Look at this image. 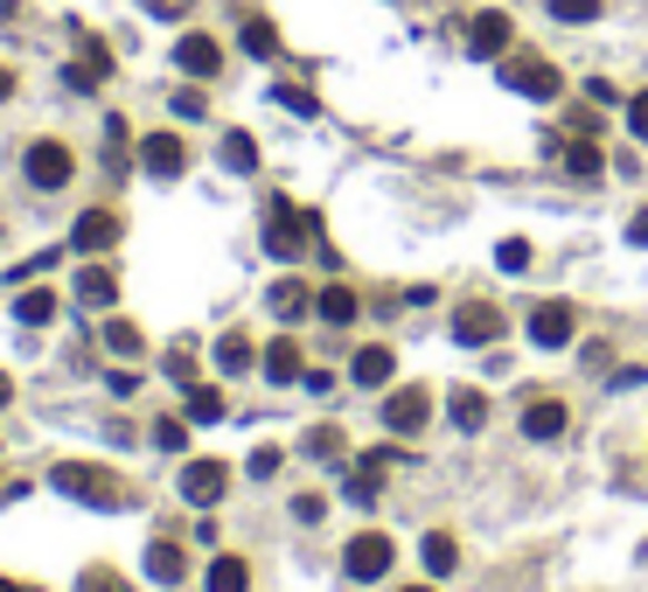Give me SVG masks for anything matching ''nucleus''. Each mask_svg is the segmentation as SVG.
Returning <instances> with one entry per match:
<instances>
[{"label":"nucleus","mask_w":648,"mask_h":592,"mask_svg":"<svg viewBox=\"0 0 648 592\" xmlns=\"http://www.w3.org/2000/svg\"><path fill=\"white\" fill-rule=\"evenodd\" d=\"M77 63H84V70L98 77V84H106V77H112V49L98 42V36H84V57H77Z\"/></svg>","instance_id":"obj_34"},{"label":"nucleus","mask_w":648,"mask_h":592,"mask_svg":"<svg viewBox=\"0 0 648 592\" xmlns=\"http://www.w3.org/2000/svg\"><path fill=\"white\" fill-rule=\"evenodd\" d=\"M628 238H635V244H648V210H641V217L628 223Z\"/></svg>","instance_id":"obj_45"},{"label":"nucleus","mask_w":648,"mask_h":592,"mask_svg":"<svg viewBox=\"0 0 648 592\" xmlns=\"http://www.w3.org/2000/svg\"><path fill=\"white\" fill-rule=\"evenodd\" d=\"M140 161H147L153 182H175V174L189 168V153H181V140H175V133H147V140H140Z\"/></svg>","instance_id":"obj_11"},{"label":"nucleus","mask_w":648,"mask_h":592,"mask_svg":"<svg viewBox=\"0 0 648 592\" xmlns=\"http://www.w3.org/2000/svg\"><path fill=\"white\" fill-rule=\"evenodd\" d=\"M49 481H57L70 502H91V509H119V502H126L119 474H112V468H91V460H63V468L49 474Z\"/></svg>","instance_id":"obj_1"},{"label":"nucleus","mask_w":648,"mask_h":592,"mask_svg":"<svg viewBox=\"0 0 648 592\" xmlns=\"http://www.w3.org/2000/svg\"><path fill=\"white\" fill-rule=\"evenodd\" d=\"M223 168L230 174H251L258 168V140L251 133H223Z\"/></svg>","instance_id":"obj_29"},{"label":"nucleus","mask_w":648,"mask_h":592,"mask_svg":"<svg viewBox=\"0 0 648 592\" xmlns=\"http://www.w3.org/2000/svg\"><path fill=\"white\" fill-rule=\"evenodd\" d=\"M315 314H321L328 328H349V321H356V293H349V287H328V293H315Z\"/></svg>","instance_id":"obj_26"},{"label":"nucleus","mask_w":648,"mask_h":592,"mask_svg":"<svg viewBox=\"0 0 648 592\" xmlns=\"http://www.w3.org/2000/svg\"><path fill=\"white\" fill-rule=\"evenodd\" d=\"M77 300H84V307H112L119 300L112 265H84V272H77Z\"/></svg>","instance_id":"obj_19"},{"label":"nucleus","mask_w":648,"mask_h":592,"mask_svg":"<svg viewBox=\"0 0 648 592\" xmlns=\"http://www.w3.org/2000/svg\"><path fill=\"white\" fill-rule=\"evenodd\" d=\"M8 398H14V383H8V377H0V404H8Z\"/></svg>","instance_id":"obj_46"},{"label":"nucleus","mask_w":648,"mask_h":592,"mask_svg":"<svg viewBox=\"0 0 648 592\" xmlns=\"http://www.w3.org/2000/svg\"><path fill=\"white\" fill-rule=\"evenodd\" d=\"M565 425H572V411H565L558 398H530L524 404V432H530V440H558Z\"/></svg>","instance_id":"obj_14"},{"label":"nucleus","mask_w":648,"mask_h":592,"mask_svg":"<svg viewBox=\"0 0 648 592\" xmlns=\"http://www.w3.org/2000/svg\"><path fill=\"white\" fill-rule=\"evenodd\" d=\"M21 174H29L36 189H63L70 174H77V153H70L63 140H36L29 153H21Z\"/></svg>","instance_id":"obj_2"},{"label":"nucleus","mask_w":648,"mask_h":592,"mask_svg":"<svg viewBox=\"0 0 648 592\" xmlns=\"http://www.w3.org/2000/svg\"><path fill=\"white\" fill-rule=\"evenodd\" d=\"M405 592H432V585H426V579H419V585H405Z\"/></svg>","instance_id":"obj_49"},{"label":"nucleus","mask_w":648,"mask_h":592,"mask_svg":"<svg viewBox=\"0 0 648 592\" xmlns=\"http://www.w3.org/2000/svg\"><path fill=\"white\" fill-rule=\"evenodd\" d=\"M14 314L29 321V328H42V321H57V293H49V287H36V293H21V300H14Z\"/></svg>","instance_id":"obj_30"},{"label":"nucleus","mask_w":648,"mask_h":592,"mask_svg":"<svg viewBox=\"0 0 648 592\" xmlns=\"http://www.w3.org/2000/svg\"><path fill=\"white\" fill-rule=\"evenodd\" d=\"M266 307H272L279 321H307V314H315V287H300V279H279V287L266 293Z\"/></svg>","instance_id":"obj_15"},{"label":"nucleus","mask_w":648,"mask_h":592,"mask_svg":"<svg viewBox=\"0 0 648 592\" xmlns=\"http://www.w3.org/2000/svg\"><path fill=\"white\" fill-rule=\"evenodd\" d=\"M251 363H258V349H251V334H245V328H230V334H223V342H217V370H230V377H245Z\"/></svg>","instance_id":"obj_21"},{"label":"nucleus","mask_w":648,"mask_h":592,"mask_svg":"<svg viewBox=\"0 0 648 592\" xmlns=\"http://www.w3.org/2000/svg\"><path fill=\"white\" fill-rule=\"evenodd\" d=\"M153 446L181 453V446H189V419H161V425H153Z\"/></svg>","instance_id":"obj_36"},{"label":"nucleus","mask_w":648,"mask_h":592,"mask_svg":"<svg viewBox=\"0 0 648 592\" xmlns=\"http://www.w3.org/2000/svg\"><path fill=\"white\" fill-rule=\"evenodd\" d=\"M258 363H266L272 383H293V377H300V349L287 342V334H279V342H266V355H258Z\"/></svg>","instance_id":"obj_23"},{"label":"nucleus","mask_w":648,"mask_h":592,"mask_svg":"<svg viewBox=\"0 0 648 592\" xmlns=\"http://www.w3.org/2000/svg\"><path fill=\"white\" fill-rule=\"evenodd\" d=\"M0 495H14V481H8V474H0Z\"/></svg>","instance_id":"obj_48"},{"label":"nucleus","mask_w":648,"mask_h":592,"mask_svg":"<svg viewBox=\"0 0 648 592\" xmlns=\"http://www.w3.org/2000/svg\"><path fill=\"white\" fill-rule=\"evenodd\" d=\"M544 8H551L558 21H600V8H607V0H544Z\"/></svg>","instance_id":"obj_32"},{"label":"nucleus","mask_w":648,"mask_h":592,"mask_svg":"<svg viewBox=\"0 0 648 592\" xmlns=\"http://www.w3.org/2000/svg\"><path fill=\"white\" fill-rule=\"evenodd\" d=\"M189 8H196V0H147L153 21H189Z\"/></svg>","instance_id":"obj_37"},{"label":"nucleus","mask_w":648,"mask_h":592,"mask_svg":"<svg viewBox=\"0 0 648 592\" xmlns=\"http://www.w3.org/2000/svg\"><path fill=\"white\" fill-rule=\"evenodd\" d=\"M175 63L189 70V77H217L223 70V42L217 36H181L175 42Z\"/></svg>","instance_id":"obj_13"},{"label":"nucleus","mask_w":648,"mask_h":592,"mask_svg":"<svg viewBox=\"0 0 648 592\" xmlns=\"http://www.w3.org/2000/svg\"><path fill=\"white\" fill-rule=\"evenodd\" d=\"M307 460H342L349 453V440H342V425H315V432H307Z\"/></svg>","instance_id":"obj_28"},{"label":"nucleus","mask_w":648,"mask_h":592,"mask_svg":"<svg viewBox=\"0 0 648 592\" xmlns=\"http://www.w3.org/2000/svg\"><path fill=\"white\" fill-rule=\"evenodd\" d=\"M238 42H245V57H258V63H272L279 57V29H272V21H245V29H238Z\"/></svg>","instance_id":"obj_24"},{"label":"nucleus","mask_w":648,"mask_h":592,"mask_svg":"<svg viewBox=\"0 0 648 592\" xmlns=\"http://www.w3.org/2000/svg\"><path fill=\"white\" fill-rule=\"evenodd\" d=\"M391 370H398L391 342H370V349L349 355V383H362V391H383V383H391Z\"/></svg>","instance_id":"obj_10"},{"label":"nucleus","mask_w":648,"mask_h":592,"mask_svg":"<svg viewBox=\"0 0 648 592\" xmlns=\"http://www.w3.org/2000/svg\"><path fill=\"white\" fill-rule=\"evenodd\" d=\"M530 342L537 349H565V342H572V307H565V300H537L530 307Z\"/></svg>","instance_id":"obj_7"},{"label":"nucleus","mask_w":648,"mask_h":592,"mask_svg":"<svg viewBox=\"0 0 648 592\" xmlns=\"http://www.w3.org/2000/svg\"><path fill=\"white\" fill-rule=\"evenodd\" d=\"M419 558H426V572H432V579H447V572H453V564H460V544H453V536H447V530H432V536H426V544H419Z\"/></svg>","instance_id":"obj_25"},{"label":"nucleus","mask_w":648,"mask_h":592,"mask_svg":"<svg viewBox=\"0 0 648 592\" xmlns=\"http://www.w3.org/2000/svg\"><path fill=\"white\" fill-rule=\"evenodd\" d=\"M447 419H453L460 432H481V425H488V398H481V391H453V398H447Z\"/></svg>","instance_id":"obj_22"},{"label":"nucleus","mask_w":648,"mask_h":592,"mask_svg":"<svg viewBox=\"0 0 648 592\" xmlns=\"http://www.w3.org/2000/svg\"><path fill=\"white\" fill-rule=\"evenodd\" d=\"M391 558H398V551H391V536H383V530H362V536H349L342 572L370 585V579H383V572H391Z\"/></svg>","instance_id":"obj_3"},{"label":"nucleus","mask_w":648,"mask_h":592,"mask_svg":"<svg viewBox=\"0 0 648 592\" xmlns=\"http://www.w3.org/2000/svg\"><path fill=\"white\" fill-rule=\"evenodd\" d=\"M0 592H29V585H14V579H0Z\"/></svg>","instance_id":"obj_47"},{"label":"nucleus","mask_w":648,"mask_h":592,"mask_svg":"<svg viewBox=\"0 0 648 592\" xmlns=\"http://www.w3.org/2000/svg\"><path fill=\"white\" fill-rule=\"evenodd\" d=\"M112 244H119V217L112 210H84V217H77L70 251H91V259H98V251H112Z\"/></svg>","instance_id":"obj_12"},{"label":"nucleus","mask_w":648,"mask_h":592,"mask_svg":"<svg viewBox=\"0 0 648 592\" xmlns=\"http://www.w3.org/2000/svg\"><path fill=\"white\" fill-rule=\"evenodd\" d=\"M579 355H586V370H607V363H614V349H607V342H586Z\"/></svg>","instance_id":"obj_43"},{"label":"nucleus","mask_w":648,"mask_h":592,"mask_svg":"<svg viewBox=\"0 0 648 592\" xmlns=\"http://www.w3.org/2000/svg\"><path fill=\"white\" fill-rule=\"evenodd\" d=\"M147 579H153V585H181V579H189V558H181V544H168V536H161V544H147Z\"/></svg>","instance_id":"obj_16"},{"label":"nucleus","mask_w":648,"mask_h":592,"mask_svg":"<svg viewBox=\"0 0 648 592\" xmlns=\"http://www.w3.org/2000/svg\"><path fill=\"white\" fill-rule=\"evenodd\" d=\"M202 112H210V98H202V91H175V119H202Z\"/></svg>","instance_id":"obj_39"},{"label":"nucleus","mask_w":648,"mask_h":592,"mask_svg":"<svg viewBox=\"0 0 648 592\" xmlns=\"http://www.w3.org/2000/svg\"><path fill=\"white\" fill-rule=\"evenodd\" d=\"M84 592H119V572H106V564H91V572H84Z\"/></svg>","instance_id":"obj_40"},{"label":"nucleus","mask_w":648,"mask_h":592,"mask_svg":"<svg viewBox=\"0 0 648 592\" xmlns=\"http://www.w3.org/2000/svg\"><path fill=\"white\" fill-rule=\"evenodd\" d=\"M8 98H14V70L0 63V106H8Z\"/></svg>","instance_id":"obj_44"},{"label":"nucleus","mask_w":648,"mask_h":592,"mask_svg":"<svg viewBox=\"0 0 648 592\" xmlns=\"http://www.w3.org/2000/svg\"><path fill=\"white\" fill-rule=\"evenodd\" d=\"M202 592H251V564L223 551V558L210 564V579H202Z\"/></svg>","instance_id":"obj_20"},{"label":"nucleus","mask_w":648,"mask_h":592,"mask_svg":"<svg viewBox=\"0 0 648 592\" xmlns=\"http://www.w3.org/2000/svg\"><path fill=\"white\" fill-rule=\"evenodd\" d=\"M496 334H502V314H496L488 300H468V307L453 314V342H460V349H481V342H496Z\"/></svg>","instance_id":"obj_8"},{"label":"nucleus","mask_w":648,"mask_h":592,"mask_svg":"<svg viewBox=\"0 0 648 592\" xmlns=\"http://www.w3.org/2000/svg\"><path fill=\"white\" fill-rule=\"evenodd\" d=\"M321 509H328L321 495H293V516H300V523H321Z\"/></svg>","instance_id":"obj_42"},{"label":"nucleus","mask_w":648,"mask_h":592,"mask_svg":"<svg viewBox=\"0 0 648 592\" xmlns=\"http://www.w3.org/2000/svg\"><path fill=\"white\" fill-rule=\"evenodd\" d=\"M251 474H279V446H251Z\"/></svg>","instance_id":"obj_41"},{"label":"nucleus","mask_w":648,"mask_h":592,"mask_svg":"<svg viewBox=\"0 0 648 592\" xmlns=\"http://www.w3.org/2000/svg\"><path fill=\"white\" fill-rule=\"evenodd\" d=\"M600 168H607L600 140H565V174H572V182H600Z\"/></svg>","instance_id":"obj_18"},{"label":"nucleus","mask_w":648,"mask_h":592,"mask_svg":"<svg viewBox=\"0 0 648 592\" xmlns=\"http://www.w3.org/2000/svg\"><path fill=\"white\" fill-rule=\"evenodd\" d=\"M272 98H279V106H287V112H300V119H315V112H321V98L307 91V84H279Z\"/></svg>","instance_id":"obj_31"},{"label":"nucleus","mask_w":648,"mask_h":592,"mask_svg":"<svg viewBox=\"0 0 648 592\" xmlns=\"http://www.w3.org/2000/svg\"><path fill=\"white\" fill-rule=\"evenodd\" d=\"M342 495L356 502V509H370L377 495H383V460L370 453V460H356V468H349V488H342Z\"/></svg>","instance_id":"obj_17"},{"label":"nucleus","mask_w":648,"mask_h":592,"mask_svg":"<svg viewBox=\"0 0 648 592\" xmlns=\"http://www.w3.org/2000/svg\"><path fill=\"white\" fill-rule=\"evenodd\" d=\"M496 265H502V272H530V244H524V238H502V244H496Z\"/></svg>","instance_id":"obj_35"},{"label":"nucleus","mask_w":648,"mask_h":592,"mask_svg":"<svg viewBox=\"0 0 648 592\" xmlns=\"http://www.w3.org/2000/svg\"><path fill=\"white\" fill-rule=\"evenodd\" d=\"M426 419H432V391H426V383H405V391H391V398H383V425H391L398 440L426 432Z\"/></svg>","instance_id":"obj_4"},{"label":"nucleus","mask_w":648,"mask_h":592,"mask_svg":"<svg viewBox=\"0 0 648 592\" xmlns=\"http://www.w3.org/2000/svg\"><path fill=\"white\" fill-rule=\"evenodd\" d=\"M502 84L509 91H524V98H558V63H544V57H502Z\"/></svg>","instance_id":"obj_5"},{"label":"nucleus","mask_w":648,"mask_h":592,"mask_svg":"<svg viewBox=\"0 0 648 592\" xmlns=\"http://www.w3.org/2000/svg\"><path fill=\"white\" fill-rule=\"evenodd\" d=\"M509 36H516V21L502 8H488V14L468 21V49H475V57H509Z\"/></svg>","instance_id":"obj_9"},{"label":"nucleus","mask_w":648,"mask_h":592,"mask_svg":"<svg viewBox=\"0 0 648 592\" xmlns=\"http://www.w3.org/2000/svg\"><path fill=\"white\" fill-rule=\"evenodd\" d=\"M106 349L112 355H140V328L133 321H106Z\"/></svg>","instance_id":"obj_33"},{"label":"nucleus","mask_w":648,"mask_h":592,"mask_svg":"<svg viewBox=\"0 0 648 592\" xmlns=\"http://www.w3.org/2000/svg\"><path fill=\"white\" fill-rule=\"evenodd\" d=\"M175 488H181V502L210 509V502H223V488H230V468H223V460H189V468L175 474Z\"/></svg>","instance_id":"obj_6"},{"label":"nucleus","mask_w":648,"mask_h":592,"mask_svg":"<svg viewBox=\"0 0 648 592\" xmlns=\"http://www.w3.org/2000/svg\"><path fill=\"white\" fill-rule=\"evenodd\" d=\"M628 133L648 147V91H641V98H628Z\"/></svg>","instance_id":"obj_38"},{"label":"nucleus","mask_w":648,"mask_h":592,"mask_svg":"<svg viewBox=\"0 0 648 592\" xmlns=\"http://www.w3.org/2000/svg\"><path fill=\"white\" fill-rule=\"evenodd\" d=\"M223 419V391H210V383H189V425H217Z\"/></svg>","instance_id":"obj_27"}]
</instances>
